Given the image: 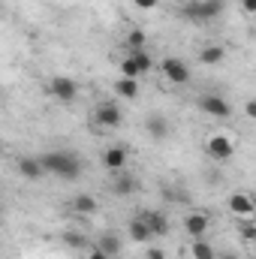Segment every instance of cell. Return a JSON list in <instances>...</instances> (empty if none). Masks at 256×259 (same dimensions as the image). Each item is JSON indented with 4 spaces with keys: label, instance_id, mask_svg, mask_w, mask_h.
Wrapping results in <instances>:
<instances>
[{
    "label": "cell",
    "instance_id": "3957f363",
    "mask_svg": "<svg viewBox=\"0 0 256 259\" xmlns=\"http://www.w3.org/2000/svg\"><path fill=\"white\" fill-rule=\"evenodd\" d=\"M154 69V58L145 52V49H136V52H127V58L121 61V75L124 78H142Z\"/></svg>",
    "mask_w": 256,
    "mask_h": 259
},
{
    "label": "cell",
    "instance_id": "4fadbf2b",
    "mask_svg": "<svg viewBox=\"0 0 256 259\" xmlns=\"http://www.w3.org/2000/svg\"><path fill=\"white\" fill-rule=\"evenodd\" d=\"M226 205H229V211L235 217H253V211H256V202L250 193H232L226 199Z\"/></svg>",
    "mask_w": 256,
    "mask_h": 259
},
{
    "label": "cell",
    "instance_id": "2e32d148",
    "mask_svg": "<svg viewBox=\"0 0 256 259\" xmlns=\"http://www.w3.org/2000/svg\"><path fill=\"white\" fill-rule=\"evenodd\" d=\"M223 58H226V49H223V46H217V42H211V46H202V49H199V64H205V66L223 64Z\"/></svg>",
    "mask_w": 256,
    "mask_h": 259
},
{
    "label": "cell",
    "instance_id": "30bf717a",
    "mask_svg": "<svg viewBox=\"0 0 256 259\" xmlns=\"http://www.w3.org/2000/svg\"><path fill=\"white\" fill-rule=\"evenodd\" d=\"M145 133H148L154 142H163V139H169L172 124H169V118H166V115H160V112H151V115L145 118Z\"/></svg>",
    "mask_w": 256,
    "mask_h": 259
},
{
    "label": "cell",
    "instance_id": "7c38bea8",
    "mask_svg": "<svg viewBox=\"0 0 256 259\" xmlns=\"http://www.w3.org/2000/svg\"><path fill=\"white\" fill-rule=\"evenodd\" d=\"M18 175L24 181H42L46 178V169H42V160L39 157H18Z\"/></svg>",
    "mask_w": 256,
    "mask_h": 259
},
{
    "label": "cell",
    "instance_id": "6da1fadb",
    "mask_svg": "<svg viewBox=\"0 0 256 259\" xmlns=\"http://www.w3.org/2000/svg\"><path fill=\"white\" fill-rule=\"evenodd\" d=\"M39 160H42L46 175H58L64 181H75L81 175V160L75 151H46Z\"/></svg>",
    "mask_w": 256,
    "mask_h": 259
},
{
    "label": "cell",
    "instance_id": "7402d4cb",
    "mask_svg": "<svg viewBox=\"0 0 256 259\" xmlns=\"http://www.w3.org/2000/svg\"><path fill=\"white\" fill-rule=\"evenodd\" d=\"M190 256L193 259H217V250H214V244L208 238H193Z\"/></svg>",
    "mask_w": 256,
    "mask_h": 259
},
{
    "label": "cell",
    "instance_id": "603a6c76",
    "mask_svg": "<svg viewBox=\"0 0 256 259\" xmlns=\"http://www.w3.org/2000/svg\"><path fill=\"white\" fill-rule=\"evenodd\" d=\"M145 42H148V33H145V30L133 27V30L127 33V49H130V52H136V49H145Z\"/></svg>",
    "mask_w": 256,
    "mask_h": 259
},
{
    "label": "cell",
    "instance_id": "44dd1931",
    "mask_svg": "<svg viewBox=\"0 0 256 259\" xmlns=\"http://www.w3.org/2000/svg\"><path fill=\"white\" fill-rule=\"evenodd\" d=\"M136 190H139V178H133V175H118L112 181V193L115 196H130Z\"/></svg>",
    "mask_w": 256,
    "mask_h": 259
},
{
    "label": "cell",
    "instance_id": "f546056e",
    "mask_svg": "<svg viewBox=\"0 0 256 259\" xmlns=\"http://www.w3.org/2000/svg\"><path fill=\"white\" fill-rule=\"evenodd\" d=\"M217 259H241V256H238V253H232V250H226V253H220Z\"/></svg>",
    "mask_w": 256,
    "mask_h": 259
},
{
    "label": "cell",
    "instance_id": "5bb4252c",
    "mask_svg": "<svg viewBox=\"0 0 256 259\" xmlns=\"http://www.w3.org/2000/svg\"><path fill=\"white\" fill-rule=\"evenodd\" d=\"M142 220H145V226L151 229L154 238H163V235H169V229H172V223H169V217H166L163 211H148V214H142Z\"/></svg>",
    "mask_w": 256,
    "mask_h": 259
},
{
    "label": "cell",
    "instance_id": "4316f807",
    "mask_svg": "<svg viewBox=\"0 0 256 259\" xmlns=\"http://www.w3.org/2000/svg\"><path fill=\"white\" fill-rule=\"evenodd\" d=\"M241 12H244V15H253L256 12V0H241Z\"/></svg>",
    "mask_w": 256,
    "mask_h": 259
},
{
    "label": "cell",
    "instance_id": "484cf974",
    "mask_svg": "<svg viewBox=\"0 0 256 259\" xmlns=\"http://www.w3.org/2000/svg\"><path fill=\"white\" fill-rule=\"evenodd\" d=\"M145 259H166V253H163L160 247H148V250H145Z\"/></svg>",
    "mask_w": 256,
    "mask_h": 259
},
{
    "label": "cell",
    "instance_id": "ffe728a7",
    "mask_svg": "<svg viewBox=\"0 0 256 259\" xmlns=\"http://www.w3.org/2000/svg\"><path fill=\"white\" fill-rule=\"evenodd\" d=\"M61 241H64V247H69V250H88V247H91V244H88V235L78 232V229H64Z\"/></svg>",
    "mask_w": 256,
    "mask_h": 259
},
{
    "label": "cell",
    "instance_id": "52a82bcc",
    "mask_svg": "<svg viewBox=\"0 0 256 259\" xmlns=\"http://www.w3.org/2000/svg\"><path fill=\"white\" fill-rule=\"evenodd\" d=\"M49 91H52V97L58 100V103H75L78 100V81L75 78H69V75H55L52 81H49Z\"/></svg>",
    "mask_w": 256,
    "mask_h": 259
},
{
    "label": "cell",
    "instance_id": "83f0119b",
    "mask_svg": "<svg viewBox=\"0 0 256 259\" xmlns=\"http://www.w3.org/2000/svg\"><path fill=\"white\" fill-rule=\"evenodd\" d=\"M136 3V9H154L157 6V0H133Z\"/></svg>",
    "mask_w": 256,
    "mask_h": 259
},
{
    "label": "cell",
    "instance_id": "d6986e66",
    "mask_svg": "<svg viewBox=\"0 0 256 259\" xmlns=\"http://www.w3.org/2000/svg\"><path fill=\"white\" fill-rule=\"evenodd\" d=\"M97 247H100L103 253H109V256H118V253L124 250V241H121L118 232H103L100 241H97Z\"/></svg>",
    "mask_w": 256,
    "mask_h": 259
},
{
    "label": "cell",
    "instance_id": "277c9868",
    "mask_svg": "<svg viewBox=\"0 0 256 259\" xmlns=\"http://www.w3.org/2000/svg\"><path fill=\"white\" fill-rule=\"evenodd\" d=\"M121 121H124V112H121V106H118V103L103 100V103H97V106H94V124H97V127L118 130V127H121Z\"/></svg>",
    "mask_w": 256,
    "mask_h": 259
},
{
    "label": "cell",
    "instance_id": "5b68a950",
    "mask_svg": "<svg viewBox=\"0 0 256 259\" xmlns=\"http://www.w3.org/2000/svg\"><path fill=\"white\" fill-rule=\"evenodd\" d=\"M205 154H208L214 163H229L232 154H235V142H232L229 136H223V133H214V136L205 139Z\"/></svg>",
    "mask_w": 256,
    "mask_h": 259
},
{
    "label": "cell",
    "instance_id": "9a60e30c",
    "mask_svg": "<svg viewBox=\"0 0 256 259\" xmlns=\"http://www.w3.org/2000/svg\"><path fill=\"white\" fill-rule=\"evenodd\" d=\"M115 94L121 97V100H127V103H136L139 97H142V84H139V78H118L115 81Z\"/></svg>",
    "mask_w": 256,
    "mask_h": 259
},
{
    "label": "cell",
    "instance_id": "e0dca14e",
    "mask_svg": "<svg viewBox=\"0 0 256 259\" xmlns=\"http://www.w3.org/2000/svg\"><path fill=\"white\" fill-rule=\"evenodd\" d=\"M69 208H72L78 217H91V214H97V199L91 193H78V196H72Z\"/></svg>",
    "mask_w": 256,
    "mask_h": 259
},
{
    "label": "cell",
    "instance_id": "d4e9b609",
    "mask_svg": "<svg viewBox=\"0 0 256 259\" xmlns=\"http://www.w3.org/2000/svg\"><path fill=\"white\" fill-rule=\"evenodd\" d=\"M84 259H112V256H109V253H103L100 247H88V256H84Z\"/></svg>",
    "mask_w": 256,
    "mask_h": 259
},
{
    "label": "cell",
    "instance_id": "8992f818",
    "mask_svg": "<svg viewBox=\"0 0 256 259\" xmlns=\"http://www.w3.org/2000/svg\"><path fill=\"white\" fill-rule=\"evenodd\" d=\"M160 72H163V78L169 84H190V78H193L190 66L184 64L181 58H163L160 61Z\"/></svg>",
    "mask_w": 256,
    "mask_h": 259
},
{
    "label": "cell",
    "instance_id": "8fae6325",
    "mask_svg": "<svg viewBox=\"0 0 256 259\" xmlns=\"http://www.w3.org/2000/svg\"><path fill=\"white\" fill-rule=\"evenodd\" d=\"M130 154L124 145H109L106 151H103V166L109 169V172H124V166H127Z\"/></svg>",
    "mask_w": 256,
    "mask_h": 259
},
{
    "label": "cell",
    "instance_id": "ac0fdd59",
    "mask_svg": "<svg viewBox=\"0 0 256 259\" xmlns=\"http://www.w3.org/2000/svg\"><path fill=\"white\" fill-rule=\"evenodd\" d=\"M127 235L136 241V244H148V241L154 238V235H151V229L145 226V220H142V217H133V220L127 223Z\"/></svg>",
    "mask_w": 256,
    "mask_h": 259
},
{
    "label": "cell",
    "instance_id": "cb8c5ba5",
    "mask_svg": "<svg viewBox=\"0 0 256 259\" xmlns=\"http://www.w3.org/2000/svg\"><path fill=\"white\" fill-rule=\"evenodd\" d=\"M241 235H244V241H253L256 238V226L250 217H241Z\"/></svg>",
    "mask_w": 256,
    "mask_h": 259
},
{
    "label": "cell",
    "instance_id": "f1b7e54d",
    "mask_svg": "<svg viewBox=\"0 0 256 259\" xmlns=\"http://www.w3.org/2000/svg\"><path fill=\"white\" fill-rule=\"evenodd\" d=\"M244 112H247V118H256V103H253V100H247V103H244Z\"/></svg>",
    "mask_w": 256,
    "mask_h": 259
},
{
    "label": "cell",
    "instance_id": "ba28073f",
    "mask_svg": "<svg viewBox=\"0 0 256 259\" xmlns=\"http://www.w3.org/2000/svg\"><path fill=\"white\" fill-rule=\"evenodd\" d=\"M199 109H202L208 118H220V121L232 118V106H229V100L220 97V94H205V97H199Z\"/></svg>",
    "mask_w": 256,
    "mask_h": 259
},
{
    "label": "cell",
    "instance_id": "7a4b0ae2",
    "mask_svg": "<svg viewBox=\"0 0 256 259\" xmlns=\"http://www.w3.org/2000/svg\"><path fill=\"white\" fill-rule=\"evenodd\" d=\"M223 12H226V3H223V0H190V3L181 6V15L190 18V21H199V24L214 21V18H220Z\"/></svg>",
    "mask_w": 256,
    "mask_h": 259
},
{
    "label": "cell",
    "instance_id": "9c48e42d",
    "mask_svg": "<svg viewBox=\"0 0 256 259\" xmlns=\"http://www.w3.org/2000/svg\"><path fill=\"white\" fill-rule=\"evenodd\" d=\"M208 226H211V217L205 211H190L184 214V235L190 238H205L208 235Z\"/></svg>",
    "mask_w": 256,
    "mask_h": 259
}]
</instances>
